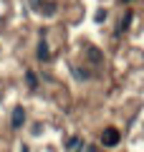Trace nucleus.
I'll return each mask as SVG.
<instances>
[{
    "instance_id": "7",
    "label": "nucleus",
    "mask_w": 144,
    "mask_h": 152,
    "mask_svg": "<svg viewBox=\"0 0 144 152\" xmlns=\"http://www.w3.org/2000/svg\"><path fill=\"white\" fill-rule=\"evenodd\" d=\"M25 81H28V86H31V89H38V76L33 74V71H28V74H25Z\"/></svg>"
},
{
    "instance_id": "9",
    "label": "nucleus",
    "mask_w": 144,
    "mask_h": 152,
    "mask_svg": "<svg viewBox=\"0 0 144 152\" xmlns=\"http://www.w3.org/2000/svg\"><path fill=\"white\" fill-rule=\"evenodd\" d=\"M94 20H96V23H104V20H106V10H99V13H96V18H94Z\"/></svg>"
},
{
    "instance_id": "2",
    "label": "nucleus",
    "mask_w": 144,
    "mask_h": 152,
    "mask_svg": "<svg viewBox=\"0 0 144 152\" xmlns=\"http://www.w3.org/2000/svg\"><path fill=\"white\" fill-rule=\"evenodd\" d=\"M23 122H25V109H23V107H15V109H13L10 127H13V129H20V127H23Z\"/></svg>"
},
{
    "instance_id": "5",
    "label": "nucleus",
    "mask_w": 144,
    "mask_h": 152,
    "mask_svg": "<svg viewBox=\"0 0 144 152\" xmlns=\"http://www.w3.org/2000/svg\"><path fill=\"white\" fill-rule=\"evenodd\" d=\"M81 145H84V140H81V137H71V140H68V145H66V150H68V152H76Z\"/></svg>"
},
{
    "instance_id": "1",
    "label": "nucleus",
    "mask_w": 144,
    "mask_h": 152,
    "mask_svg": "<svg viewBox=\"0 0 144 152\" xmlns=\"http://www.w3.org/2000/svg\"><path fill=\"white\" fill-rule=\"evenodd\" d=\"M119 140H121V134H119V129H114V127L104 129V134H101L104 147H116V145H119Z\"/></svg>"
},
{
    "instance_id": "3",
    "label": "nucleus",
    "mask_w": 144,
    "mask_h": 152,
    "mask_svg": "<svg viewBox=\"0 0 144 152\" xmlns=\"http://www.w3.org/2000/svg\"><path fill=\"white\" fill-rule=\"evenodd\" d=\"M38 61H51V51H48V43H46V41L38 43Z\"/></svg>"
},
{
    "instance_id": "12",
    "label": "nucleus",
    "mask_w": 144,
    "mask_h": 152,
    "mask_svg": "<svg viewBox=\"0 0 144 152\" xmlns=\"http://www.w3.org/2000/svg\"><path fill=\"white\" fill-rule=\"evenodd\" d=\"M124 3H129V0H124Z\"/></svg>"
},
{
    "instance_id": "4",
    "label": "nucleus",
    "mask_w": 144,
    "mask_h": 152,
    "mask_svg": "<svg viewBox=\"0 0 144 152\" xmlns=\"http://www.w3.org/2000/svg\"><path fill=\"white\" fill-rule=\"evenodd\" d=\"M86 53H89V58L94 61V64H101V61H104V53H101L99 48H94V46H89V48H86Z\"/></svg>"
},
{
    "instance_id": "10",
    "label": "nucleus",
    "mask_w": 144,
    "mask_h": 152,
    "mask_svg": "<svg viewBox=\"0 0 144 152\" xmlns=\"http://www.w3.org/2000/svg\"><path fill=\"white\" fill-rule=\"evenodd\" d=\"M31 8L33 10H41V0H31Z\"/></svg>"
},
{
    "instance_id": "11",
    "label": "nucleus",
    "mask_w": 144,
    "mask_h": 152,
    "mask_svg": "<svg viewBox=\"0 0 144 152\" xmlns=\"http://www.w3.org/2000/svg\"><path fill=\"white\" fill-rule=\"evenodd\" d=\"M86 152H99V150H96V147H89V150H86Z\"/></svg>"
},
{
    "instance_id": "8",
    "label": "nucleus",
    "mask_w": 144,
    "mask_h": 152,
    "mask_svg": "<svg viewBox=\"0 0 144 152\" xmlns=\"http://www.w3.org/2000/svg\"><path fill=\"white\" fill-rule=\"evenodd\" d=\"M53 13H56V5H53V3H48V5L43 8V15H53Z\"/></svg>"
},
{
    "instance_id": "6",
    "label": "nucleus",
    "mask_w": 144,
    "mask_h": 152,
    "mask_svg": "<svg viewBox=\"0 0 144 152\" xmlns=\"http://www.w3.org/2000/svg\"><path fill=\"white\" fill-rule=\"evenodd\" d=\"M129 23H132V13H127V18H124V20L119 23V28H116V36H121V33L127 31V28H129Z\"/></svg>"
}]
</instances>
